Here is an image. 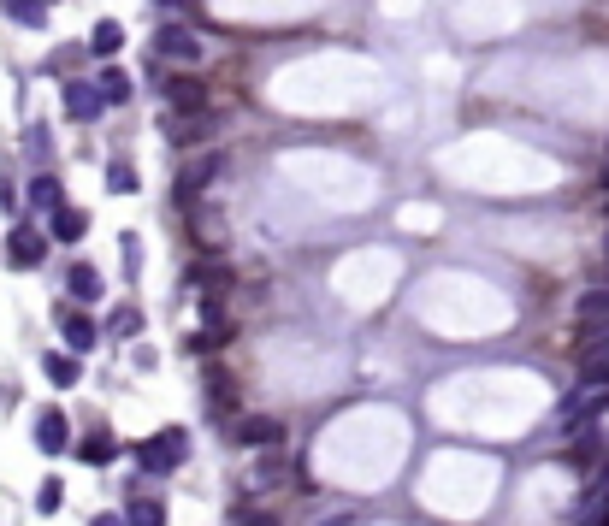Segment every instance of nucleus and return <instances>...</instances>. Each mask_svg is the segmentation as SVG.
Segmentation results:
<instances>
[{
    "label": "nucleus",
    "mask_w": 609,
    "mask_h": 526,
    "mask_svg": "<svg viewBox=\"0 0 609 526\" xmlns=\"http://www.w3.org/2000/svg\"><path fill=\"white\" fill-rule=\"evenodd\" d=\"M184 456H190V438H184L178 426H166V432H154V438L136 444V467H142V473H178Z\"/></svg>",
    "instance_id": "nucleus-1"
},
{
    "label": "nucleus",
    "mask_w": 609,
    "mask_h": 526,
    "mask_svg": "<svg viewBox=\"0 0 609 526\" xmlns=\"http://www.w3.org/2000/svg\"><path fill=\"white\" fill-rule=\"evenodd\" d=\"M574 373H580V385H609V331L580 326V343H574Z\"/></svg>",
    "instance_id": "nucleus-2"
},
{
    "label": "nucleus",
    "mask_w": 609,
    "mask_h": 526,
    "mask_svg": "<svg viewBox=\"0 0 609 526\" xmlns=\"http://www.w3.org/2000/svg\"><path fill=\"white\" fill-rule=\"evenodd\" d=\"M154 54H160L166 66H202V36L184 30V24H160V30H154Z\"/></svg>",
    "instance_id": "nucleus-3"
},
{
    "label": "nucleus",
    "mask_w": 609,
    "mask_h": 526,
    "mask_svg": "<svg viewBox=\"0 0 609 526\" xmlns=\"http://www.w3.org/2000/svg\"><path fill=\"white\" fill-rule=\"evenodd\" d=\"M166 136H172L178 148L213 142V113H207V107H166Z\"/></svg>",
    "instance_id": "nucleus-4"
},
{
    "label": "nucleus",
    "mask_w": 609,
    "mask_h": 526,
    "mask_svg": "<svg viewBox=\"0 0 609 526\" xmlns=\"http://www.w3.org/2000/svg\"><path fill=\"white\" fill-rule=\"evenodd\" d=\"M219 172H225V154H219V148H207L202 160H190V166L178 172V201H184V207H196V196H202Z\"/></svg>",
    "instance_id": "nucleus-5"
},
{
    "label": "nucleus",
    "mask_w": 609,
    "mask_h": 526,
    "mask_svg": "<svg viewBox=\"0 0 609 526\" xmlns=\"http://www.w3.org/2000/svg\"><path fill=\"white\" fill-rule=\"evenodd\" d=\"M6 261L12 266H42L48 261V231H36V225H12V237H6Z\"/></svg>",
    "instance_id": "nucleus-6"
},
{
    "label": "nucleus",
    "mask_w": 609,
    "mask_h": 526,
    "mask_svg": "<svg viewBox=\"0 0 609 526\" xmlns=\"http://www.w3.org/2000/svg\"><path fill=\"white\" fill-rule=\"evenodd\" d=\"M609 408V385H580V391L562 402V426H592V414Z\"/></svg>",
    "instance_id": "nucleus-7"
},
{
    "label": "nucleus",
    "mask_w": 609,
    "mask_h": 526,
    "mask_svg": "<svg viewBox=\"0 0 609 526\" xmlns=\"http://www.w3.org/2000/svg\"><path fill=\"white\" fill-rule=\"evenodd\" d=\"M190 290H196L202 302H225V290H231V266L225 261H196L190 266Z\"/></svg>",
    "instance_id": "nucleus-8"
},
{
    "label": "nucleus",
    "mask_w": 609,
    "mask_h": 526,
    "mask_svg": "<svg viewBox=\"0 0 609 526\" xmlns=\"http://www.w3.org/2000/svg\"><path fill=\"white\" fill-rule=\"evenodd\" d=\"M237 444H249V450H278V444H284V420H272V414L237 420Z\"/></svg>",
    "instance_id": "nucleus-9"
},
{
    "label": "nucleus",
    "mask_w": 609,
    "mask_h": 526,
    "mask_svg": "<svg viewBox=\"0 0 609 526\" xmlns=\"http://www.w3.org/2000/svg\"><path fill=\"white\" fill-rule=\"evenodd\" d=\"M202 391H207V408H213V414H237V385H231V373H225L219 361L202 367Z\"/></svg>",
    "instance_id": "nucleus-10"
},
{
    "label": "nucleus",
    "mask_w": 609,
    "mask_h": 526,
    "mask_svg": "<svg viewBox=\"0 0 609 526\" xmlns=\"http://www.w3.org/2000/svg\"><path fill=\"white\" fill-rule=\"evenodd\" d=\"M574 320H580V326H592V331H609V284H604V278L580 290V302H574Z\"/></svg>",
    "instance_id": "nucleus-11"
},
{
    "label": "nucleus",
    "mask_w": 609,
    "mask_h": 526,
    "mask_svg": "<svg viewBox=\"0 0 609 526\" xmlns=\"http://www.w3.org/2000/svg\"><path fill=\"white\" fill-rule=\"evenodd\" d=\"M83 231H89V213H83V207H71V201L48 207V237H60V243H83Z\"/></svg>",
    "instance_id": "nucleus-12"
},
{
    "label": "nucleus",
    "mask_w": 609,
    "mask_h": 526,
    "mask_svg": "<svg viewBox=\"0 0 609 526\" xmlns=\"http://www.w3.org/2000/svg\"><path fill=\"white\" fill-rule=\"evenodd\" d=\"M101 107H107V95H101V83H66V113L71 119H101Z\"/></svg>",
    "instance_id": "nucleus-13"
},
{
    "label": "nucleus",
    "mask_w": 609,
    "mask_h": 526,
    "mask_svg": "<svg viewBox=\"0 0 609 526\" xmlns=\"http://www.w3.org/2000/svg\"><path fill=\"white\" fill-rule=\"evenodd\" d=\"M66 444H71L66 414H42V420H36V450H42V456H60Z\"/></svg>",
    "instance_id": "nucleus-14"
},
{
    "label": "nucleus",
    "mask_w": 609,
    "mask_h": 526,
    "mask_svg": "<svg viewBox=\"0 0 609 526\" xmlns=\"http://www.w3.org/2000/svg\"><path fill=\"white\" fill-rule=\"evenodd\" d=\"M190 237H196L202 249H225V219H219L213 207H196V213H190Z\"/></svg>",
    "instance_id": "nucleus-15"
},
{
    "label": "nucleus",
    "mask_w": 609,
    "mask_h": 526,
    "mask_svg": "<svg viewBox=\"0 0 609 526\" xmlns=\"http://www.w3.org/2000/svg\"><path fill=\"white\" fill-rule=\"evenodd\" d=\"M42 373H48V385H60V391H71V385L83 379V361H77V349H66V355L54 349V355L42 361Z\"/></svg>",
    "instance_id": "nucleus-16"
},
{
    "label": "nucleus",
    "mask_w": 609,
    "mask_h": 526,
    "mask_svg": "<svg viewBox=\"0 0 609 526\" xmlns=\"http://www.w3.org/2000/svg\"><path fill=\"white\" fill-rule=\"evenodd\" d=\"M60 331H66V343L77 349V355H83V349H95V337H101V331H95V320H89V314H77V308H66V314H60Z\"/></svg>",
    "instance_id": "nucleus-17"
},
{
    "label": "nucleus",
    "mask_w": 609,
    "mask_h": 526,
    "mask_svg": "<svg viewBox=\"0 0 609 526\" xmlns=\"http://www.w3.org/2000/svg\"><path fill=\"white\" fill-rule=\"evenodd\" d=\"M119 48H125V24H113V18H101V24L89 30V54H95V60H113Z\"/></svg>",
    "instance_id": "nucleus-18"
},
{
    "label": "nucleus",
    "mask_w": 609,
    "mask_h": 526,
    "mask_svg": "<svg viewBox=\"0 0 609 526\" xmlns=\"http://www.w3.org/2000/svg\"><path fill=\"white\" fill-rule=\"evenodd\" d=\"M160 95H166V107H207V89L202 83H190V77H166Z\"/></svg>",
    "instance_id": "nucleus-19"
},
{
    "label": "nucleus",
    "mask_w": 609,
    "mask_h": 526,
    "mask_svg": "<svg viewBox=\"0 0 609 526\" xmlns=\"http://www.w3.org/2000/svg\"><path fill=\"white\" fill-rule=\"evenodd\" d=\"M66 290L77 296V302H101V290H107V284H101V272H95V266L77 261V266L66 272Z\"/></svg>",
    "instance_id": "nucleus-20"
},
{
    "label": "nucleus",
    "mask_w": 609,
    "mask_h": 526,
    "mask_svg": "<svg viewBox=\"0 0 609 526\" xmlns=\"http://www.w3.org/2000/svg\"><path fill=\"white\" fill-rule=\"evenodd\" d=\"M77 456L89 461V467H107V461L119 456V438H113V432H107V426H101V432H89V438H83V444H77Z\"/></svg>",
    "instance_id": "nucleus-21"
},
{
    "label": "nucleus",
    "mask_w": 609,
    "mask_h": 526,
    "mask_svg": "<svg viewBox=\"0 0 609 526\" xmlns=\"http://www.w3.org/2000/svg\"><path fill=\"white\" fill-rule=\"evenodd\" d=\"M574 526H609V479L580 503V515H574Z\"/></svg>",
    "instance_id": "nucleus-22"
},
{
    "label": "nucleus",
    "mask_w": 609,
    "mask_h": 526,
    "mask_svg": "<svg viewBox=\"0 0 609 526\" xmlns=\"http://www.w3.org/2000/svg\"><path fill=\"white\" fill-rule=\"evenodd\" d=\"M101 95H107V107H119V101H131V71H119V66H107L101 77Z\"/></svg>",
    "instance_id": "nucleus-23"
},
{
    "label": "nucleus",
    "mask_w": 609,
    "mask_h": 526,
    "mask_svg": "<svg viewBox=\"0 0 609 526\" xmlns=\"http://www.w3.org/2000/svg\"><path fill=\"white\" fill-rule=\"evenodd\" d=\"M0 6H6V18H18L30 30H42V18H48V0H0Z\"/></svg>",
    "instance_id": "nucleus-24"
},
{
    "label": "nucleus",
    "mask_w": 609,
    "mask_h": 526,
    "mask_svg": "<svg viewBox=\"0 0 609 526\" xmlns=\"http://www.w3.org/2000/svg\"><path fill=\"white\" fill-rule=\"evenodd\" d=\"M125 521H131V526H166V503H148V497H136Z\"/></svg>",
    "instance_id": "nucleus-25"
},
{
    "label": "nucleus",
    "mask_w": 609,
    "mask_h": 526,
    "mask_svg": "<svg viewBox=\"0 0 609 526\" xmlns=\"http://www.w3.org/2000/svg\"><path fill=\"white\" fill-rule=\"evenodd\" d=\"M60 503H66V485H60V479H42V491H36V509H42V515H60Z\"/></svg>",
    "instance_id": "nucleus-26"
},
{
    "label": "nucleus",
    "mask_w": 609,
    "mask_h": 526,
    "mask_svg": "<svg viewBox=\"0 0 609 526\" xmlns=\"http://www.w3.org/2000/svg\"><path fill=\"white\" fill-rule=\"evenodd\" d=\"M107 190H113V196H136V172L125 166V160H119V166H107Z\"/></svg>",
    "instance_id": "nucleus-27"
},
{
    "label": "nucleus",
    "mask_w": 609,
    "mask_h": 526,
    "mask_svg": "<svg viewBox=\"0 0 609 526\" xmlns=\"http://www.w3.org/2000/svg\"><path fill=\"white\" fill-rule=\"evenodd\" d=\"M30 201H36V207H60V184H54V178L42 172V178L30 184Z\"/></svg>",
    "instance_id": "nucleus-28"
},
{
    "label": "nucleus",
    "mask_w": 609,
    "mask_h": 526,
    "mask_svg": "<svg viewBox=\"0 0 609 526\" xmlns=\"http://www.w3.org/2000/svg\"><path fill=\"white\" fill-rule=\"evenodd\" d=\"M113 331H119V337H136V331H142V314H136V308H119V314H113Z\"/></svg>",
    "instance_id": "nucleus-29"
},
{
    "label": "nucleus",
    "mask_w": 609,
    "mask_h": 526,
    "mask_svg": "<svg viewBox=\"0 0 609 526\" xmlns=\"http://www.w3.org/2000/svg\"><path fill=\"white\" fill-rule=\"evenodd\" d=\"M125 266H131V272L142 266V243H136V237H125Z\"/></svg>",
    "instance_id": "nucleus-30"
},
{
    "label": "nucleus",
    "mask_w": 609,
    "mask_h": 526,
    "mask_svg": "<svg viewBox=\"0 0 609 526\" xmlns=\"http://www.w3.org/2000/svg\"><path fill=\"white\" fill-rule=\"evenodd\" d=\"M89 526H131V521H125V515H95Z\"/></svg>",
    "instance_id": "nucleus-31"
},
{
    "label": "nucleus",
    "mask_w": 609,
    "mask_h": 526,
    "mask_svg": "<svg viewBox=\"0 0 609 526\" xmlns=\"http://www.w3.org/2000/svg\"><path fill=\"white\" fill-rule=\"evenodd\" d=\"M0 207H6V213L18 207V201H12V184H6V178H0Z\"/></svg>",
    "instance_id": "nucleus-32"
},
{
    "label": "nucleus",
    "mask_w": 609,
    "mask_h": 526,
    "mask_svg": "<svg viewBox=\"0 0 609 526\" xmlns=\"http://www.w3.org/2000/svg\"><path fill=\"white\" fill-rule=\"evenodd\" d=\"M237 526H272V515H243Z\"/></svg>",
    "instance_id": "nucleus-33"
},
{
    "label": "nucleus",
    "mask_w": 609,
    "mask_h": 526,
    "mask_svg": "<svg viewBox=\"0 0 609 526\" xmlns=\"http://www.w3.org/2000/svg\"><path fill=\"white\" fill-rule=\"evenodd\" d=\"M598 278L609 284V231H604V272H598Z\"/></svg>",
    "instance_id": "nucleus-34"
},
{
    "label": "nucleus",
    "mask_w": 609,
    "mask_h": 526,
    "mask_svg": "<svg viewBox=\"0 0 609 526\" xmlns=\"http://www.w3.org/2000/svg\"><path fill=\"white\" fill-rule=\"evenodd\" d=\"M604 184H609V172H604Z\"/></svg>",
    "instance_id": "nucleus-35"
}]
</instances>
